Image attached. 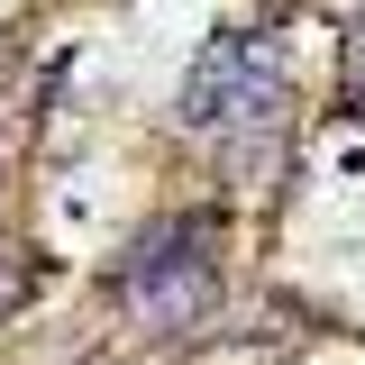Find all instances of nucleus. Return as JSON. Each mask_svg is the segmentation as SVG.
Returning <instances> with one entry per match:
<instances>
[{"instance_id": "obj_3", "label": "nucleus", "mask_w": 365, "mask_h": 365, "mask_svg": "<svg viewBox=\"0 0 365 365\" xmlns=\"http://www.w3.org/2000/svg\"><path fill=\"white\" fill-rule=\"evenodd\" d=\"M28 292H37V265H19V256H0V319L19 311Z\"/></svg>"}, {"instance_id": "obj_1", "label": "nucleus", "mask_w": 365, "mask_h": 365, "mask_svg": "<svg viewBox=\"0 0 365 365\" xmlns=\"http://www.w3.org/2000/svg\"><path fill=\"white\" fill-rule=\"evenodd\" d=\"M220 220H165L128 247V274H119V302H128L137 329H192L220 292Z\"/></svg>"}, {"instance_id": "obj_2", "label": "nucleus", "mask_w": 365, "mask_h": 365, "mask_svg": "<svg viewBox=\"0 0 365 365\" xmlns=\"http://www.w3.org/2000/svg\"><path fill=\"white\" fill-rule=\"evenodd\" d=\"M283 110V46L274 37H210V55L182 83V128L192 137H256Z\"/></svg>"}]
</instances>
